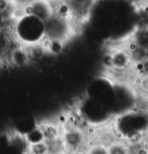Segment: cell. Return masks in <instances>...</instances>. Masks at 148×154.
<instances>
[{"mask_svg":"<svg viewBox=\"0 0 148 154\" xmlns=\"http://www.w3.org/2000/svg\"><path fill=\"white\" fill-rule=\"evenodd\" d=\"M62 139L66 151H78L85 142V135L79 129H70L63 132Z\"/></svg>","mask_w":148,"mask_h":154,"instance_id":"1","label":"cell"},{"mask_svg":"<svg viewBox=\"0 0 148 154\" xmlns=\"http://www.w3.org/2000/svg\"><path fill=\"white\" fill-rule=\"evenodd\" d=\"M38 131L42 139L45 142H50L62 137V132L56 125L51 122H45L39 126Z\"/></svg>","mask_w":148,"mask_h":154,"instance_id":"2","label":"cell"},{"mask_svg":"<svg viewBox=\"0 0 148 154\" xmlns=\"http://www.w3.org/2000/svg\"><path fill=\"white\" fill-rule=\"evenodd\" d=\"M46 143L47 145L48 154H65L66 149L62 137L57 140Z\"/></svg>","mask_w":148,"mask_h":154,"instance_id":"3","label":"cell"},{"mask_svg":"<svg viewBox=\"0 0 148 154\" xmlns=\"http://www.w3.org/2000/svg\"><path fill=\"white\" fill-rule=\"evenodd\" d=\"M107 148L109 154H130L129 148L126 144L118 141H114Z\"/></svg>","mask_w":148,"mask_h":154,"instance_id":"4","label":"cell"},{"mask_svg":"<svg viewBox=\"0 0 148 154\" xmlns=\"http://www.w3.org/2000/svg\"><path fill=\"white\" fill-rule=\"evenodd\" d=\"M28 154H48L46 143L43 140L31 143L28 147Z\"/></svg>","mask_w":148,"mask_h":154,"instance_id":"5","label":"cell"},{"mask_svg":"<svg viewBox=\"0 0 148 154\" xmlns=\"http://www.w3.org/2000/svg\"><path fill=\"white\" fill-rule=\"evenodd\" d=\"M85 154H109L108 148L102 143L92 145L87 150Z\"/></svg>","mask_w":148,"mask_h":154,"instance_id":"6","label":"cell"},{"mask_svg":"<svg viewBox=\"0 0 148 154\" xmlns=\"http://www.w3.org/2000/svg\"><path fill=\"white\" fill-rule=\"evenodd\" d=\"M69 154H85V153L81 151V150H78V151H74L69 152Z\"/></svg>","mask_w":148,"mask_h":154,"instance_id":"7","label":"cell"},{"mask_svg":"<svg viewBox=\"0 0 148 154\" xmlns=\"http://www.w3.org/2000/svg\"><path fill=\"white\" fill-rule=\"evenodd\" d=\"M145 59H146V60H147V61H148V49H147V50H146Z\"/></svg>","mask_w":148,"mask_h":154,"instance_id":"8","label":"cell"}]
</instances>
